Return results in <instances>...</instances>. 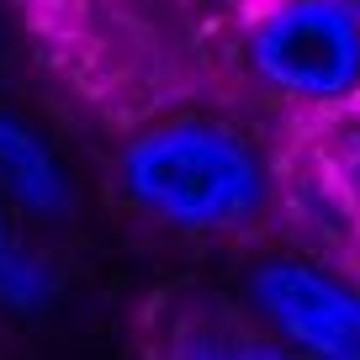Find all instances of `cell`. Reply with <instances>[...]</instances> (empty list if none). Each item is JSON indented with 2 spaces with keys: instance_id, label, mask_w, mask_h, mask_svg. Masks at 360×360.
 <instances>
[{
  "instance_id": "1",
  "label": "cell",
  "mask_w": 360,
  "mask_h": 360,
  "mask_svg": "<svg viewBox=\"0 0 360 360\" xmlns=\"http://www.w3.org/2000/svg\"><path fill=\"white\" fill-rule=\"evenodd\" d=\"M117 191L159 228L244 238L276 223L281 148L238 106H169L122 138Z\"/></svg>"
},
{
  "instance_id": "2",
  "label": "cell",
  "mask_w": 360,
  "mask_h": 360,
  "mask_svg": "<svg viewBox=\"0 0 360 360\" xmlns=\"http://www.w3.org/2000/svg\"><path fill=\"white\" fill-rule=\"evenodd\" d=\"M238 64L259 96L297 112V127L345 117L360 101V11L328 0H249Z\"/></svg>"
},
{
  "instance_id": "3",
  "label": "cell",
  "mask_w": 360,
  "mask_h": 360,
  "mask_svg": "<svg viewBox=\"0 0 360 360\" xmlns=\"http://www.w3.org/2000/svg\"><path fill=\"white\" fill-rule=\"evenodd\" d=\"M244 313L297 360H360V270L313 249H265L244 270Z\"/></svg>"
},
{
  "instance_id": "4",
  "label": "cell",
  "mask_w": 360,
  "mask_h": 360,
  "mask_svg": "<svg viewBox=\"0 0 360 360\" xmlns=\"http://www.w3.org/2000/svg\"><path fill=\"white\" fill-rule=\"evenodd\" d=\"M148 360H297L244 307L212 292H169L143 318Z\"/></svg>"
},
{
  "instance_id": "5",
  "label": "cell",
  "mask_w": 360,
  "mask_h": 360,
  "mask_svg": "<svg viewBox=\"0 0 360 360\" xmlns=\"http://www.w3.org/2000/svg\"><path fill=\"white\" fill-rule=\"evenodd\" d=\"M0 202L43 223H58L75 207L69 169L58 165L48 138L16 112H0Z\"/></svg>"
},
{
  "instance_id": "6",
  "label": "cell",
  "mask_w": 360,
  "mask_h": 360,
  "mask_svg": "<svg viewBox=\"0 0 360 360\" xmlns=\"http://www.w3.org/2000/svg\"><path fill=\"white\" fill-rule=\"evenodd\" d=\"M58 297V270L48 255H37L22 238L11 207L0 202V307L11 313H37Z\"/></svg>"
},
{
  "instance_id": "7",
  "label": "cell",
  "mask_w": 360,
  "mask_h": 360,
  "mask_svg": "<svg viewBox=\"0 0 360 360\" xmlns=\"http://www.w3.org/2000/svg\"><path fill=\"white\" fill-rule=\"evenodd\" d=\"M297 133L307 138L318 169L328 175V186H334L339 207H345L349 228L360 238V117L345 112V117H328V122H307Z\"/></svg>"
},
{
  "instance_id": "8",
  "label": "cell",
  "mask_w": 360,
  "mask_h": 360,
  "mask_svg": "<svg viewBox=\"0 0 360 360\" xmlns=\"http://www.w3.org/2000/svg\"><path fill=\"white\" fill-rule=\"evenodd\" d=\"M328 6H349V11H360V0H328Z\"/></svg>"
},
{
  "instance_id": "9",
  "label": "cell",
  "mask_w": 360,
  "mask_h": 360,
  "mask_svg": "<svg viewBox=\"0 0 360 360\" xmlns=\"http://www.w3.org/2000/svg\"><path fill=\"white\" fill-rule=\"evenodd\" d=\"M349 265H355V270H360V249H355V255H349Z\"/></svg>"
},
{
  "instance_id": "10",
  "label": "cell",
  "mask_w": 360,
  "mask_h": 360,
  "mask_svg": "<svg viewBox=\"0 0 360 360\" xmlns=\"http://www.w3.org/2000/svg\"><path fill=\"white\" fill-rule=\"evenodd\" d=\"M355 117H360V101H355Z\"/></svg>"
}]
</instances>
